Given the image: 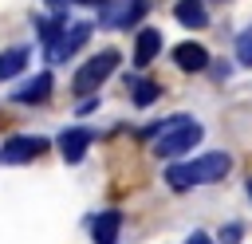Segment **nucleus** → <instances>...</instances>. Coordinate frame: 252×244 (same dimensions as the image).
Masks as SVG:
<instances>
[{"mask_svg": "<svg viewBox=\"0 0 252 244\" xmlns=\"http://www.w3.org/2000/svg\"><path fill=\"white\" fill-rule=\"evenodd\" d=\"M28 47H8V51H0V83L4 79H16L24 67H28Z\"/></svg>", "mask_w": 252, "mask_h": 244, "instance_id": "ddd939ff", "label": "nucleus"}, {"mask_svg": "<svg viewBox=\"0 0 252 244\" xmlns=\"http://www.w3.org/2000/svg\"><path fill=\"white\" fill-rule=\"evenodd\" d=\"M240 240V224H224L220 228V244H236Z\"/></svg>", "mask_w": 252, "mask_h": 244, "instance_id": "f3484780", "label": "nucleus"}, {"mask_svg": "<svg viewBox=\"0 0 252 244\" xmlns=\"http://www.w3.org/2000/svg\"><path fill=\"white\" fill-rule=\"evenodd\" d=\"M173 63H177L181 71H205V67H209V51H205L201 43L185 39V43L173 47Z\"/></svg>", "mask_w": 252, "mask_h": 244, "instance_id": "6e6552de", "label": "nucleus"}, {"mask_svg": "<svg viewBox=\"0 0 252 244\" xmlns=\"http://www.w3.org/2000/svg\"><path fill=\"white\" fill-rule=\"evenodd\" d=\"M35 24V31H39V39H43V51L55 59V51H59V43H63V35H67V12H55V16H39V20H32Z\"/></svg>", "mask_w": 252, "mask_h": 244, "instance_id": "423d86ee", "label": "nucleus"}, {"mask_svg": "<svg viewBox=\"0 0 252 244\" xmlns=\"http://www.w3.org/2000/svg\"><path fill=\"white\" fill-rule=\"evenodd\" d=\"M150 134V142H154V153L158 157H177V153H185V150H193L197 142H201V122L197 118H189V114H173V118H165V122H158V126H150L146 130Z\"/></svg>", "mask_w": 252, "mask_h": 244, "instance_id": "f03ea898", "label": "nucleus"}, {"mask_svg": "<svg viewBox=\"0 0 252 244\" xmlns=\"http://www.w3.org/2000/svg\"><path fill=\"white\" fill-rule=\"evenodd\" d=\"M248 197H252V181H248Z\"/></svg>", "mask_w": 252, "mask_h": 244, "instance_id": "412c9836", "label": "nucleus"}, {"mask_svg": "<svg viewBox=\"0 0 252 244\" xmlns=\"http://www.w3.org/2000/svg\"><path fill=\"white\" fill-rule=\"evenodd\" d=\"M228 169H232V157L220 153V150H209V153H201V157H193V161H185V165H169V169H165V181H169V189L185 193V189H193V185L224 181Z\"/></svg>", "mask_w": 252, "mask_h": 244, "instance_id": "f257e3e1", "label": "nucleus"}, {"mask_svg": "<svg viewBox=\"0 0 252 244\" xmlns=\"http://www.w3.org/2000/svg\"><path fill=\"white\" fill-rule=\"evenodd\" d=\"M47 4H51V8H59V12H63V4H67V0H47Z\"/></svg>", "mask_w": 252, "mask_h": 244, "instance_id": "6ab92c4d", "label": "nucleus"}, {"mask_svg": "<svg viewBox=\"0 0 252 244\" xmlns=\"http://www.w3.org/2000/svg\"><path fill=\"white\" fill-rule=\"evenodd\" d=\"M185 244H217V240H213V236H209V232H201V228H193V232H189V240H185Z\"/></svg>", "mask_w": 252, "mask_h": 244, "instance_id": "a211bd4d", "label": "nucleus"}, {"mask_svg": "<svg viewBox=\"0 0 252 244\" xmlns=\"http://www.w3.org/2000/svg\"><path fill=\"white\" fill-rule=\"evenodd\" d=\"M236 63L252 67V28H244V31L236 35Z\"/></svg>", "mask_w": 252, "mask_h": 244, "instance_id": "dca6fc26", "label": "nucleus"}, {"mask_svg": "<svg viewBox=\"0 0 252 244\" xmlns=\"http://www.w3.org/2000/svg\"><path fill=\"white\" fill-rule=\"evenodd\" d=\"M158 94H161V83H154V79H130V98L138 106H150Z\"/></svg>", "mask_w": 252, "mask_h": 244, "instance_id": "2eb2a0df", "label": "nucleus"}, {"mask_svg": "<svg viewBox=\"0 0 252 244\" xmlns=\"http://www.w3.org/2000/svg\"><path fill=\"white\" fill-rule=\"evenodd\" d=\"M94 142V130L91 126H67L63 134H59V153H63V161L67 165H79L83 157H87V146Z\"/></svg>", "mask_w": 252, "mask_h": 244, "instance_id": "39448f33", "label": "nucleus"}, {"mask_svg": "<svg viewBox=\"0 0 252 244\" xmlns=\"http://www.w3.org/2000/svg\"><path fill=\"white\" fill-rule=\"evenodd\" d=\"M158 51H161V31H158V28H142V31H138V39H134V63H138V67H146Z\"/></svg>", "mask_w": 252, "mask_h": 244, "instance_id": "1a4fd4ad", "label": "nucleus"}, {"mask_svg": "<svg viewBox=\"0 0 252 244\" xmlns=\"http://www.w3.org/2000/svg\"><path fill=\"white\" fill-rule=\"evenodd\" d=\"M118 67V51L114 47H106V51H94L79 71H75V79H71V87H75V94H94L98 91V83H106L110 79V71Z\"/></svg>", "mask_w": 252, "mask_h": 244, "instance_id": "7ed1b4c3", "label": "nucleus"}, {"mask_svg": "<svg viewBox=\"0 0 252 244\" xmlns=\"http://www.w3.org/2000/svg\"><path fill=\"white\" fill-rule=\"evenodd\" d=\"M43 150H47L43 134H16V138H8L0 146V161L4 165H24V161H35Z\"/></svg>", "mask_w": 252, "mask_h": 244, "instance_id": "20e7f679", "label": "nucleus"}, {"mask_svg": "<svg viewBox=\"0 0 252 244\" xmlns=\"http://www.w3.org/2000/svg\"><path fill=\"white\" fill-rule=\"evenodd\" d=\"M87 35H91V24H75L67 35H63V43H59V51H55V59H71L83 43H87Z\"/></svg>", "mask_w": 252, "mask_h": 244, "instance_id": "4468645a", "label": "nucleus"}, {"mask_svg": "<svg viewBox=\"0 0 252 244\" xmlns=\"http://www.w3.org/2000/svg\"><path fill=\"white\" fill-rule=\"evenodd\" d=\"M173 16H177V24H185V28H205V24H209L201 0H177V4H173Z\"/></svg>", "mask_w": 252, "mask_h": 244, "instance_id": "f8f14e48", "label": "nucleus"}, {"mask_svg": "<svg viewBox=\"0 0 252 244\" xmlns=\"http://www.w3.org/2000/svg\"><path fill=\"white\" fill-rule=\"evenodd\" d=\"M142 16H146V0H126V4L110 8L102 24H110V28H130V24H138Z\"/></svg>", "mask_w": 252, "mask_h": 244, "instance_id": "9b49d317", "label": "nucleus"}, {"mask_svg": "<svg viewBox=\"0 0 252 244\" xmlns=\"http://www.w3.org/2000/svg\"><path fill=\"white\" fill-rule=\"evenodd\" d=\"M51 94V71H39L28 87H20V91H12V98L16 102H24V106H32V102H43Z\"/></svg>", "mask_w": 252, "mask_h": 244, "instance_id": "9d476101", "label": "nucleus"}, {"mask_svg": "<svg viewBox=\"0 0 252 244\" xmlns=\"http://www.w3.org/2000/svg\"><path fill=\"white\" fill-rule=\"evenodd\" d=\"M75 4H106V0H75Z\"/></svg>", "mask_w": 252, "mask_h": 244, "instance_id": "aec40b11", "label": "nucleus"}, {"mask_svg": "<svg viewBox=\"0 0 252 244\" xmlns=\"http://www.w3.org/2000/svg\"><path fill=\"white\" fill-rule=\"evenodd\" d=\"M118 232H122V213L118 209H106L91 220V240L94 244H118Z\"/></svg>", "mask_w": 252, "mask_h": 244, "instance_id": "0eeeda50", "label": "nucleus"}]
</instances>
